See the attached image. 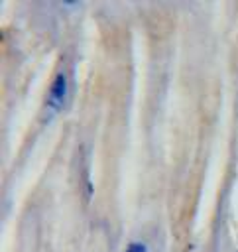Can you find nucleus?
Segmentation results:
<instances>
[{"mask_svg":"<svg viewBox=\"0 0 238 252\" xmlns=\"http://www.w3.org/2000/svg\"><path fill=\"white\" fill-rule=\"evenodd\" d=\"M124 252H148V246H146L144 242L134 240V242H130V244L126 246V250H124Z\"/></svg>","mask_w":238,"mask_h":252,"instance_id":"obj_2","label":"nucleus"},{"mask_svg":"<svg viewBox=\"0 0 238 252\" xmlns=\"http://www.w3.org/2000/svg\"><path fill=\"white\" fill-rule=\"evenodd\" d=\"M67 93H69V79H67V73H57L51 87H49V94H47V104H45V110L49 112V118L61 110V106L65 104V98H67Z\"/></svg>","mask_w":238,"mask_h":252,"instance_id":"obj_1","label":"nucleus"}]
</instances>
